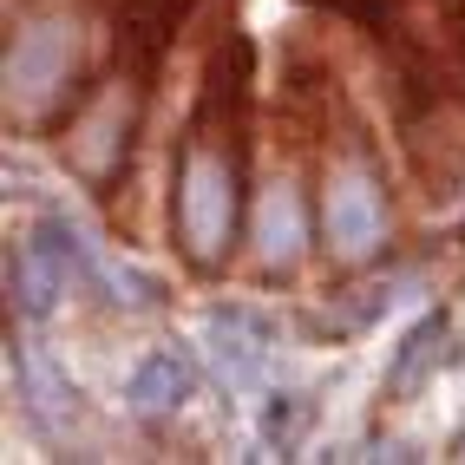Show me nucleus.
<instances>
[{
  "label": "nucleus",
  "instance_id": "4",
  "mask_svg": "<svg viewBox=\"0 0 465 465\" xmlns=\"http://www.w3.org/2000/svg\"><path fill=\"white\" fill-rule=\"evenodd\" d=\"M210 361H216V374H223L230 393H250L269 374V322L250 315V308L210 315Z\"/></svg>",
  "mask_w": 465,
  "mask_h": 465
},
{
  "label": "nucleus",
  "instance_id": "10",
  "mask_svg": "<svg viewBox=\"0 0 465 465\" xmlns=\"http://www.w3.org/2000/svg\"><path fill=\"white\" fill-rule=\"evenodd\" d=\"M20 381H26V400L46 426H66L73 420V381H59V367L46 354H20Z\"/></svg>",
  "mask_w": 465,
  "mask_h": 465
},
{
  "label": "nucleus",
  "instance_id": "7",
  "mask_svg": "<svg viewBox=\"0 0 465 465\" xmlns=\"http://www.w3.org/2000/svg\"><path fill=\"white\" fill-rule=\"evenodd\" d=\"M191 7H197V0H125V40H132V53L144 59V66L164 53V40L183 26Z\"/></svg>",
  "mask_w": 465,
  "mask_h": 465
},
{
  "label": "nucleus",
  "instance_id": "11",
  "mask_svg": "<svg viewBox=\"0 0 465 465\" xmlns=\"http://www.w3.org/2000/svg\"><path fill=\"white\" fill-rule=\"evenodd\" d=\"M302 426H308V400L302 393H269V407H262V440L275 452H289L302 440Z\"/></svg>",
  "mask_w": 465,
  "mask_h": 465
},
{
  "label": "nucleus",
  "instance_id": "3",
  "mask_svg": "<svg viewBox=\"0 0 465 465\" xmlns=\"http://www.w3.org/2000/svg\"><path fill=\"white\" fill-rule=\"evenodd\" d=\"M66 66H73V26L40 20V26H26L14 40V53H7V92L20 105H34V99L66 85Z\"/></svg>",
  "mask_w": 465,
  "mask_h": 465
},
{
  "label": "nucleus",
  "instance_id": "6",
  "mask_svg": "<svg viewBox=\"0 0 465 465\" xmlns=\"http://www.w3.org/2000/svg\"><path fill=\"white\" fill-rule=\"evenodd\" d=\"M302 250H308V216H302V197L289 191V183H275V191L262 197V210H256V256H262L269 269H289Z\"/></svg>",
  "mask_w": 465,
  "mask_h": 465
},
{
  "label": "nucleus",
  "instance_id": "1",
  "mask_svg": "<svg viewBox=\"0 0 465 465\" xmlns=\"http://www.w3.org/2000/svg\"><path fill=\"white\" fill-rule=\"evenodd\" d=\"M177 242H183V256L191 262H223L230 256V230H236V171L230 158H216V151L203 138L183 144V158H177Z\"/></svg>",
  "mask_w": 465,
  "mask_h": 465
},
{
  "label": "nucleus",
  "instance_id": "5",
  "mask_svg": "<svg viewBox=\"0 0 465 465\" xmlns=\"http://www.w3.org/2000/svg\"><path fill=\"white\" fill-rule=\"evenodd\" d=\"M191 393H197V361L183 354V348H158V354H144V361H138V374H132V387H125L132 413H144V420L177 413Z\"/></svg>",
  "mask_w": 465,
  "mask_h": 465
},
{
  "label": "nucleus",
  "instance_id": "2",
  "mask_svg": "<svg viewBox=\"0 0 465 465\" xmlns=\"http://www.w3.org/2000/svg\"><path fill=\"white\" fill-rule=\"evenodd\" d=\"M322 230L334 242V256H374L381 250V230H387V203H381V177L367 164H341L322 183Z\"/></svg>",
  "mask_w": 465,
  "mask_h": 465
},
{
  "label": "nucleus",
  "instance_id": "9",
  "mask_svg": "<svg viewBox=\"0 0 465 465\" xmlns=\"http://www.w3.org/2000/svg\"><path fill=\"white\" fill-rule=\"evenodd\" d=\"M440 348H446V315L432 308L426 322L407 328V341H400V354H393V367H387V387H393V393H407V387L426 374V367L440 361Z\"/></svg>",
  "mask_w": 465,
  "mask_h": 465
},
{
  "label": "nucleus",
  "instance_id": "8",
  "mask_svg": "<svg viewBox=\"0 0 465 465\" xmlns=\"http://www.w3.org/2000/svg\"><path fill=\"white\" fill-rule=\"evenodd\" d=\"M7 275H14V289H20V315H34V322H46V315H53V302L73 289L66 275H59V269L34 250V242H26V250L7 262Z\"/></svg>",
  "mask_w": 465,
  "mask_h": 465
},
{
  "label": "nucleus",
  "instance_id": "12",
  "mask_svg": "<svg viewBox=\"0 0 465 465\" xmlns=\"http://www.w3.org/2000/svg\"><path fill=\"white\" fill-rule=\"evenodd\" d=\"M322 7L348 14V20H361V26H381V0H322Z\"/></svg>",
  "mask_w": 465,
  "mask_h": 465
}]
</instances>
